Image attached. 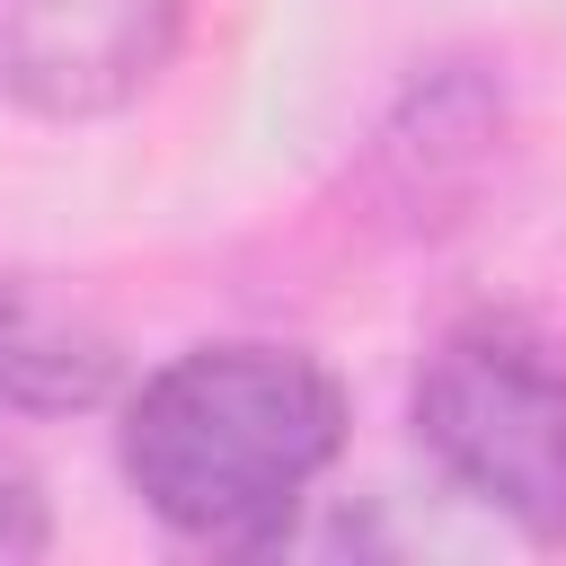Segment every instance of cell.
Wrapping results in <instances>:
<instances>
[{
  "label": "cell",
  "mask_w": 566,
  "mask_h": 566,
  "mask_svg": "<svg viewBox=\"0 0 566 566\" xmlns=\"http://www.w3.org/2000/svg\"><path fill=\"white\" fill-rule=\"evenodd\" d=\"M345 451V389L301 345H186L124 398V486L195 548H274Z\"/></svg>",
  "instance_id": "cell-1"
},
{
  "label": "cell",
  "mask_w": 566,
  "mask_h": 566,
  "mask_svg": "<svg viewBox=\"0 0 566 566\" xmlns=\"http://www.w3.org/2000/svg\"><path fill=\"white\" fill-rule=\"evenodd\" d=\"M416 442L451 486L566 539V371L504 318L451 327L416 371Z\"/></svg>",
  "instance_id": "cell-2"
},
{
  "label": "cell",
  "mask_w": 566,
  "mask_h": 566,
  "mask_svg": "<svg viewBox=\"0 0 566 566\" xmlns=\"http://www.w3.org/2000/svg\"><path fill=\"white\" fill-rule=\"evenodd\" d=\"M186 35V0H0V97L44 124L133 106Z\"/></svg>",
  "instance_id": "cell-3"
},
{
  "label": "cell",
  "mask_w": 566,
  "mask_h": 566,
  "mask_svg": "<svg viewBox=\"0 0 566 566\" xmlns=\"http://www.w3.org/2000/svg\"><path fill=\"white\" fill-rule=\"evenodd\" d=\"M124 380L115 327L44 274H0V407L9 416H88Z\"/></svg>",
  "instance_id": "cell-4"
},
{
  "label": "cell",
  "mask_w": 566,
  "mask_h": 566,
  "mask_svg": "<svg viewBox=\"0 0 566 566\" xmlns=\"http://www.w3.org/2000/svg\"><path fill=\"white\" fill-rule=\"evenodd\" d=\"M495 142H504V97L478 71L416 80L407 106L380 133V168L398 177V212L407 221H460L451 203H469V186L495 159Z\"/></svg>",
  "instance_id": "cell-5"
},
{
  "label": "cell",
  "mask_w": 566,
  "mask_h": 566,
  "mask_svg": "<svg viewBox=\"0 0 566 566\" xmlns=\"http://www.w3.org/2000/svg\"><path fill=\"white\" fill-rule=\"evenodd\" d=\"M44 539H53V504H44V478L0 442V566H18V557H44Z\"/></svg>",
  "instance_id": "cell-6"
}]
</instances>
